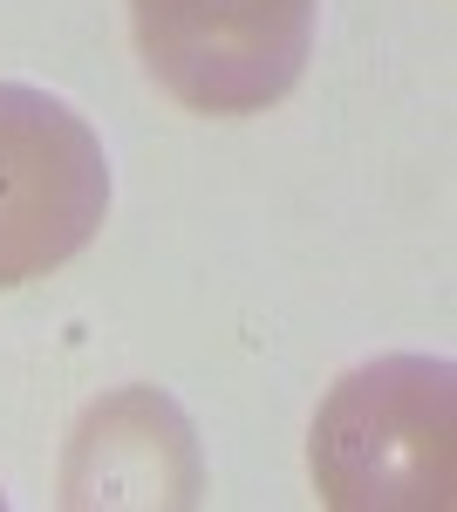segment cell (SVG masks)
<instances>
[{"mask_svg":"<svg viewBox=\"0 0 457 512\" xmlns=\"http://www.w3.org/2000/svg\"><path fill=\"white\" fill-rule=\"evenodd\" d=\"M457 376L444 355H376L314 410L307 472L335 512H444L457 485Z\"/></svg>","mask_w":457,"mask_h":512,"instance_id":"cell-1","label":"cell"},{"mask_svg":"<svg viewBox=\"0 0 457 512\" xmlns=\"http://www.w3.org/2000/svg\"><path fill=\"white\" fill-rule=\"evenodd\" d=\"M110 219V151L76 103L0 82V287L69 267Z\"/></svg>","mask_w":457,"mask_h":512,"instance_id":"cell-2","label":"cell"},{"mask_svg":"<svg viewBox=\"0 0 457 512\" xmlns=\"http://www.w3.org/2000/svg\"><path fill=\"white\" fill-rule=\"evenodd\" d=\"M321 0H130L137 55L198 117H260L307 69Z\"/></svg>","mask_w":457,"mask_h":512,"instance_id":"cell-3","label":"cell"},{"mask_svg":"<svg viewBox=\"0 0 457 512\" xmlns=\"http://www.w3.org/2000/svg\"><path fill=\"white\" fill-rule=\"evenodd\" d=\"M198 444L178 403L157 390H116L89 403L62 465V506H198Z\"/></svg>","mask_w":457,"mask_h":512,"instance_id":"cell-4","label":"cell"},{"mask_svg":"<svg viewBox=\"0 0 457 512\" xmlns=\"http://www.w3.org/2000/svg\"><path fill=\"white\" fill-rule=\"evenodd\" d=\"M0 506H7V492H0Z\"/></svg>","mask_w":457,"mask_h":512,"instance_id":"cell-5","label":"cell"}]
</instances>
